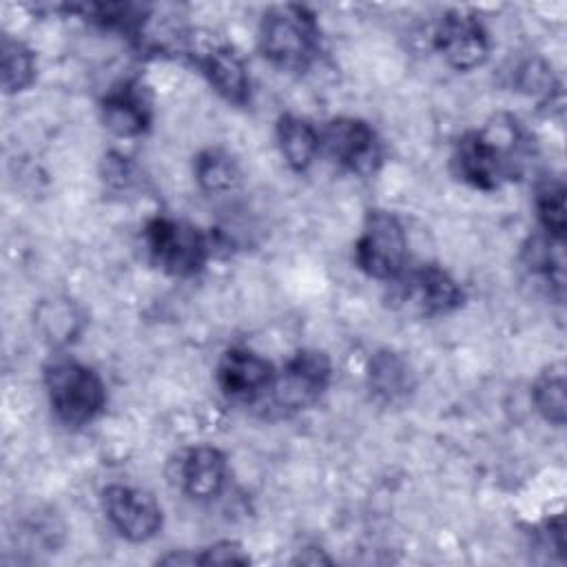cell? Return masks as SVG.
Wrapping results in <instances>:
<instances>
[{
	"label": "cell",
	"instance_id": "cell-1",
	"mask_svg": "<svg viewBox=\"0 0 567 567\" xmlns=\"http://www.w3.org/2000/svg\"><path fill=\"white\" fill-rule=\"evenodd\" d=\"M527 137L512 115H496L483 128L463 133L452 151L454 175L476 190H496L525 168Z\"/></svg>",
	"mask_w": 567,
	"mask_h": 567
},
{
	"label": "cell",
	"instance_id": "cell-2",
	"mask_svg": "<svg viewBox=\"0 0 567 567\" xmlns=\"http://www.w3.org/2000/svg\"><path fill=\"white\" fill-rule=\"evenodd\" d=\"M257 44L272 66L288 73H303L321 49L317 16L303 4H275L259 20Z\"/></svg>",
	"mask_w": 567,
	"mask_h": 567
},
{
	"label": "cell",
	"instance_id": "cell-3",
	"mask_svg": "<svg viewBox=\"0 0 567 567\" xmlns=\"http://www.w3.org/2000/svg\"><path fill=\"white\" fill-rule=\"evenodd\" d=\"M44 388L55 419L69 427L89 425L106 405L102 377L71 357H55L44 365Z\"/></svg>",
	"mask_w": 567,
	"mask_h": 567
},
{
	"label": "cell",
	"instance_id": "cell-4",
	"mask_svg": "<svg viewBox=\"0 0 567 567\" xmlns=\"http://www.w3.org/2000/svg\"><path fill=\"white\" fill-rule=\"evenodd\" d=\"M332 379V363L326 352L315 348L297 350L275 377L257 405H266V412L288 416L312 408Z\"/></svg>",
	"mask_w": 567,
	"mask_h": 567
},
{
	"label": "cell",
	"instance_id": "cell-5",
	"mask_svg": "<svg viewBox=\"0 0 567 567\" xmlns=\"http://www.w3.org/2000/svg\"><path fill=\"white\" fill-rule=\"evenodd\" d=\"M151 261L171 277L197 275L210 257V239L193 224L157 215L144 226Z\"/></svg>",
	"mask_w": 567,
	"mask_h": 567
},
{
	"label": "cell",
	"instance_id": "cell-6",
	"mask_svg": "<svg viewBox=\"0 0 567 567\" xmlns=\"http://www.w3.org/2000/svg\"><path fill=\"white\" fill-rule=\"evenodd\" d=\"M392 286L390 301L396 310L416 317H441L458 310L465 301L461 284L436 264L403 268Z\"/></svg>",
	"mask_w": 567,
	"mask_h": 567
},
{
	"label": "cell",
	"instance_id": "cell-7",
	"mask_svg": "<svg viewBox=\"0 0 567 567\" xmlns=\"http://www.w3.org/2000/svg\"><path fill=\"white\" fill-rule=\"evenodd\" d=\"M359 270L379 281H392L408 266V235L401 219L390 210H368L354 241Z\"/></svg>",
	"mask_w": 567,
	"mask_h": 567
},
{
	"label": "cell",
	"instance_id": "cell-8",
	"mask_svg": "<svg viewBox=\"0 0 567 567\" xmlns=\"http://www.w3.org/2000/svg\"><path fill=\"white\" fill-rule=\"evenodd\" d=\"M319 148L343 171L370 177L383 164V144L377 131L359 117H334L319 131Z\"/></svg>",
	"mask_w": 567,
	"mask_h": 567
},
{
	"label": "cell",
	"instance_id": "cell-9",
	"mask_svg": "<svg viewBox=\"0 0 567 567\" xmlns=\"http://www.w3.org/2000/svg\"><path fill=\"white\" fill-rule=\"evenodd\" d=\"M102 509L115 532L131 543H146L155 538L164 523V514L155 496L135 485H106L102 489Z\"/></svg>",
	"mask_w": 567,
	"mask_h": 567
},
{
	"label": "cell",
	"instance_id": "cell-10",
	"mask_svg": "<svg viewBox=\"0 0 567 567\" xmlns=\"http://www.w3.org/2000/svg\"><path fill=\"white\" fill-rule=\"evenodd\" d=\"M432 44L441 58L456 71H472L489 55V35L483 22L467 11H445L434 31Z\"/></svg>",
	"mask_w": 567,
	"mask_h": 567
},
{
	"label": "cell",
	"instance_id": "cell-11",
	"mask_svg": "<svg viewBox=\"0 0 567 567\" xmlns=\"http://www.w3.org/2000/svg\"><path fill=\"white\" fill-rule=\"evenodd\" d=\"M272 377V363L259 352L244 346H233L224 350L215 368V381L221 394L239 403H259Z\"/></svg>",
	"mask_w": 567,
	"mask_h": 567
},
{
	"label": "cell",
	"instance_id": "cell-12",
	"mask_svg": "<svg viewBox=\"0 0 567 567\" xmlns=\"http://www.w3.org/2000/svg\"><path fill=\"white\" fill-rule=\"evenodd\" d=\"M100 115L113 135L137 137L151 126V97L140 82L124 80L106 91L100 102Z\"/></svg>",
	"mask_w": 567,
	"mask_h": 567
},
{
	"label": "cell",
	"instance_id": "cell-13",
	"mask_svg": "<svg viewBox=\"0 0 567 567\" xmlns=\"http://www.w3.org/2000/svg\"><path fill=\"white\" fill-rule=\"evenodd\" d=\"M195 64L215 93L226 102L237 106H246L250 102V75L246 60L230 44L208 47L195 55Z\"/></svg>",
	"mask_w": 567,
	"mask_h": 567
},
{
	"label": "cell",
	"instance_id": "cell-14",
	"mask_svg": "<svg viewBox=\"0 0 567 567\" xmlns=\"http://www.w3.org/2000/svg\"><path fill=\"white\" fill-rule=\"evenodd\" d=\"M179 487L195 501H210L221 494L228 478V461L215 445H195L186 450L177 465Z\"/></svg>",
	"mask_w": 567,
	"mask_h": 567
},
{
	"label": "cell",
	"instance_id": "cell-15",
	"mask_svg": "<svg viewBox=\"0 0 567 567\" xmlns=\"http://www.w3.org/2000/svg\"><path fill=\"white\" fill-rule=\"evenodd\" d=\"M365 379L372 396L385 405L405 401L416 385L410 363L392 350H379L372 354Z\"/></svg>",
	"mask_w": 567,
	"mask_h": 567
},
{
	"label": "cell",
	"instance_id": "cell-16",
	"mask_svg": "<svg viewBox=\"0 0 567 567\" xmlns=\"http://www.w3.org/2000/svg\"><path fill=\"white\" fill-rule=\"evenodd\" d=\"M35 330L51 346H69L84 330V312L69 297L42 299L33 310Z\"/></svg>",
	"mask_w": 567,
	"mask_h": 567
},
{
	"label": "cell",
	"instance_id": "cell-17",
	"mask_svg": "<svg viewBox=\"0 0 567 567\" xmlns=\"http://www.w3.org/2000/svg\"><path fill=\"white\" fill-rule=\"evenodd\" d=\"M275 135H277V146L281 157L295 173L308 171L310 164L321 153L319 131L299 115H292V113L279 115Z\"/></svg>",
	"mask_w": 567,
	"mask_h": 567
},
{
	"label": "cell",
	"instance_id": "cell-18",
	"mask_svg": "<svg viewBox=\"0 0 567 567\" xmlns=\"http://www.w3.org/2000/svg\"><path fill=\"white\" fill-rule=\"evenodd\" d=\"M520 259L532 275H540L563 295V241L549 235H534L525 241Z\"/></svg>",
	"mask_w": 567,
	"mask_h": 567
},
{
	"label": "cell",
	"instance_id": "cell-19",
	"mask_svg": "<svg viewBox=\"0 0 567 567\" xmlns=\"http://www.w3.org/2000/svg\"><path fill=\"white\" fill-rule=\"evenodd\" d=\"M532 401L536 412L554 423V425H563L565 416H567V396H565V370L563 363H554L549 368H545L534 385H532Z\"/></svg>",
	"mask_w": 567,
	"mask_h": 567
},
{
	"label": "cell",
	"instance_id": "cell-20",
	"mask_svg": "<svg viewBox=\"0 0 567 567\" xmlns=\"http://www.w3.org/2000/svg\"><path fill=\"white\" fill-rule=\"evenodd\" d=\"M195 179L206 193H228L239 179L237 162L221 148H206L195 157Z\"/></svg>",
	"mask_w": 567,
	"mask_h": 567
},
{
	"label": "cell",
	"instance_id": "cell-21",
	"mask_svg": "<svg viewBox=\"0 0 567 567\" xmlns=\"http://www.w3.org/2000/svg\"><path fill=\"white\" fill-rule=\"evenodd\" d=\"M2 89L4 93H20L35 80V53L18 38L2 35Z\"/></svg>",
	"mask_w": 567,
	"mask_h": 567
},
{
	"label": "cell",
	"instance_id": "cell-22",
	"mask_svg": "<svg viewBox=\"0 0 567 567\" xmlns=\"http://www.w3.org/2000/svg\"><path fill=\"white\" fill-rule=\"evenodd\" d=\"M71 11H80L89 22L100 24L102 29L120 31V33H140V29L144 27V9L137 4L91 2V4H73Z\"/></svg>",
	"mask_w": 567,
	"mask_h": 567
},
{
	"label": "cell",
	"instance_id": "cell-23",
	"mask_svg": "<svg viewBox=\"0 0 567 567\" xmlns=\"http://www.w3.org/2000/svg\"><path fill=\"white\" fill-rule=\"evenodd\" d=\"M536 215L543 226V233L554 239H565V184L556 177H547L536 186Z\"/></svg>",
	"mask_w": 567,
	"mask_h": 567
},
{
	"label": "cell",
	"instance_id": "cell-24",
	"mask_svg": "<svg viewBox=\"0 0 567 567\" xmlns=\"http://www.w3.org/2000/svg\"><path fill=\"white\" fill-rule=\"evenodd\" d=\"M250 556L235 540H219L199 554H195V565H246Z\"/></svg>",
	"mask_w": 567,
	"mask_h": 567
}]
</instances>
